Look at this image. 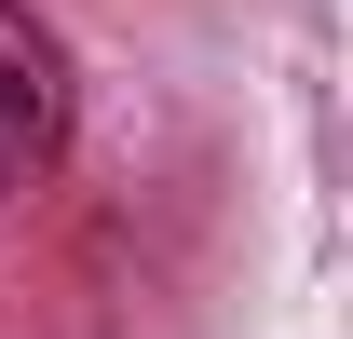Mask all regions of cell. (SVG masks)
Returning a JSON list of instances; mask_svg holds the SVG:
<instances>
[{"label":"cell","mask_w":353,"mask_h":339,"mask_svg":"<svg viewBox=\"0 0 353 339\" xmlns=\"http://www.w3.org/2000/svg\"><path fill=\"white\" fill-rule=\"evenodd\" d=\"M54 150H68V54L0 0V190H28Z\"/></svg>","instance_id":"cell-1"}]
</instances>
